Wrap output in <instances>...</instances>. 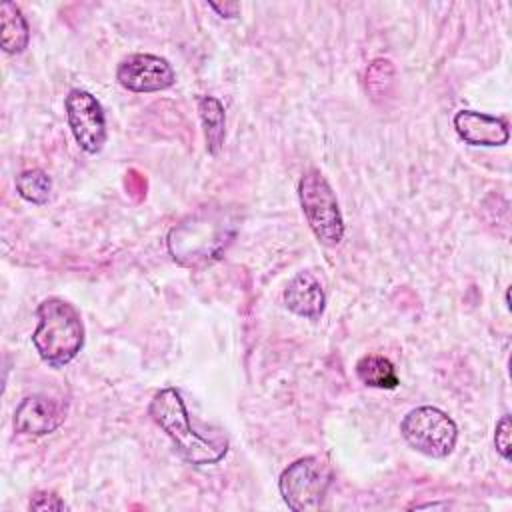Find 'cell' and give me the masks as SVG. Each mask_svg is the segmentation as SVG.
<instances>
[{
  "label": "cell",
  "instance_id": "cell-11",
  "mask_svg": "<svg viewBox=\"0 0 512 512\" xmlns=\"http://www.w3.org/2000/svg\"><path fill=\"white\" fill-rule=\"evenodd\" d=\"M28 22L14 2L0 6V42L4 52L20 54L28 46Z\"/></svg>",
  "mask_w": 512,
  "mask_h": 512
},
{
  "label": "cell",
  "instance_id": "cell-4",
  "mask_svg": "<svg viewBox=\"0 0 512 512\" xmlns=\"http://www.w3.org/2000/svg\"><path fill=\"white\" fill-rule=\"evenodd\" d=\"M330 482V464L320 456H304L284 468L278 480V488L290 510L314 512L322 506Z\"/></svg>",
  "mask_w": 512,
  "mask_h": 512
},
{
  "label": "cell",
  "instance_id": "cell-1",
  "mask_svg": "<svg viewBox=\"0 0 512 512\" xmlns=\"http://www.w3.org/2000/svg\"><path fill=\"white\" fill-rule=\"evenodd\" d=\"M152 420L170 436L178 454L194 464L206 466L220 462L228 452L226 440H212L198 434L190 426V418L182 400V394L176 388H162L154 394L148 406Z\"/></svg>",
  "mask_w": 512,
  "mask_h": 512
},
{
  "label": "cell",
  "instance_id": "cell-5",
  "mask_svg": "<svg viewBox=\"0 0 512 512\" xmlns=\"http://www.w3.org/2000/svg\"><path fill=\"white\" fill-rule=\"evenodd\" d=\"M404 440L430 458H446L458 440L454 420L436 406L412 408L400 422Z\"/></svg>",
  "mask_w": 512,
  "mask_h": 512
},
{
  "label": "cell",
  "instance_id": "cell-14",
  "mask_svg": "<svg viewBox=\"0 0 512 512\" xmlns=\"http://www.w3.org/2000/svg\"><path fill=\"white\" fill-rule=\"evenodd\" d=\"M16 192L32 202V204H44L50 198L52 192V180L50 176L40 170V168H32V170H24L16 176Z\"/></svg>",
  "mask_w": 512,
  "mask_h": 512
},
{
  "label": "cell",
  "instance_id": "cell-6",
  "mask_svg": "<svg viewBox=\"0 0 512 512\" xmlns=\"http://www.w3.org/2000/svg\"><path fill=\"white\" fill-rule=\"evenodd\" d=\"M66 118L78 146L96 154L106 142V118L100 102L86 90L74 88L66 96Z\"/></svg>",
  "mask_w": 512,
  "mask_h": 512
},
{
  "label": "cell",
  "instance_id": "cell-9",
  "mask_svg": "<svg viewBox=\"0 0 512 512\" xmlns=\"http://www.w3.org/2000/svg\"><path fill=\"white\" fill-rule=\"evenodd\" d=\"M454 130L470 146H502L510 138L506 120L476 110L456 112Z\"/></svg>",
  "mask_w": 512,
  "mask_h": 512
},
{
  "label": "cell",
  "instance_id": "cell-12",
  "mask_svg": "<svg viewBox=\"0 0 512 512\" xmlns=\"http://www.w3.org/2000/svg\"><path fill=\"white\" fill-rule=\"evenodd\" d=\"M198 114H200L202 128H204L206 150L210 154H218V150L224 144V134H226L224 106L214 96H200L198 98Z\"/></svg>",
  "mask_w": 512,
  "mask_h": 512
},
{
  "label": "cell",
  "instance_id": "cell-10",
  "mask_svg": "<svg viewBox=\"0 0 512 512\" xmlns=\"http://www.w3.org/2000/svg\"><path fill=\"white\" fill-rule=\"evenodd\" d=\"M284 304L296 316L318 320L326 306L320 280L312 272H298L284 290Z\"/></svg>",
  "mask_w": 512,
  "mask_h": 512
},
{
  "label": "cell",
  "instance_id": "cell-13",
  "mask_svg": "<svg viewBox=\"0 0 512 512\" xmlns=\"http://www.w3.org/2000/svg\"><path fill=\"white\" fill-rule=\"evenodd\" d=\"M356 376L362 384L370 386V388H382V390H392L400 384L398 374L394 364L380 356V354H368L362 356L356 362Z\"/></svg>",
  "mask_w": 512,
  "mask_h": 512
},
{
  "label": "cell",
  "instance_id": "cell-16",
  "mask_svg": "<svg viewBox=\"0 0 512 512\" xmlns=\"http://www.w3.org/2000/svg\"><path fill=\"white\" fill-rule=\"evenodd\" d=\"M30 508L32 510H64L68 506L52 492H36L30 498Z\"/></svg>",
  "mask_w": 512,
  "mask_h": 512
},
{
  "label": "cell",
  "instance_id": "cell-15",
  "mask_svg": "<svg viewBox=\"0 0 512 512\" xmlns=\"http://www.w3.org/2000/svg\"><path fill=\"white\" fill-rule=\"evenodd\" d=\"M510 416H502L494 430V446L504 460H510Z\"/></svg>",
  "mask_w": 512,
  "mask_h": 512
},
{
  "label": "cell",
  "instance_id": "cell-3",
  "mask_svg": "<svg viewBox=\"0 0 512 512\" xmlns=\"http://www.w3.org/2000/svg\"><path fill=\"white\" fill-rule=\"evenodd\" d=\"M298 198L314 236L324 246H336L344 238V220L334 190L320 170L310 168L298 182Z\"/></svg>",
  "mask_w": 512,
  "mask_h": 512
},
{
  "label": "cell",
  "instance_id": "cell-2",
  "mask_svg": "<svg viewBox=\"0 0 512 512\" xmlns=\"http://www.w3.org/2000/svg\"><path fill=\"white\" fill-rule=\"evenodd\" d=\"M38 326L32 344L38 356L58 368L76 358L84 346V326L78 310L62 298H46L36 310Z\"/></svg>",
  "mask_w": 512,
  "mask_h": 512
},
{
  "label": "cell",
  "instance_id": "cell-17",
  "mask_svg": "<svg viewBox=\"0 0 512 512\" xmlns=\"http://www.w3.org/2000/svg\"><path fill=\"white\" fill-rule=\"evenodd\" d=\"M210 8L216 10L222 18H234L238 14V4H234V2L232 4H224V6L222 4H210Z\"/></svg>",
  "mask_w": 512,
  "mask_h": 512
},
{
  "label": "cell",
  "instance_id": "cell-8",
  "mask_svg": "<svg viewBox=\"0 0 512 512\" xmlns=\"http://www.w3.org/2000/svg\"><path fill=\"white\" fill-rule=\"evenodd\" d=\"M66 418V408L46 396L24 398L14 412V430L24 436H44L54 432Z\"/></svg>",
  "mask_w": 512,
  "mask_h": 512
},
{
  "label": "cell",
  "instance_id": "cell-7",
  "mask_svg": "<svg viewBox=\"0 0 512 512\" xmlns=\"http://www.w3.org/2000/svg\"><path fill=\"white\" fill-rule=\"evenodd\" d=\"M116 80L132 92H160L174 84L176 74L166 58L154 54H132L118 64Z\"/></svg>",
  "mask_w": 512,
  "mask_h": 512
}]
</instances>
